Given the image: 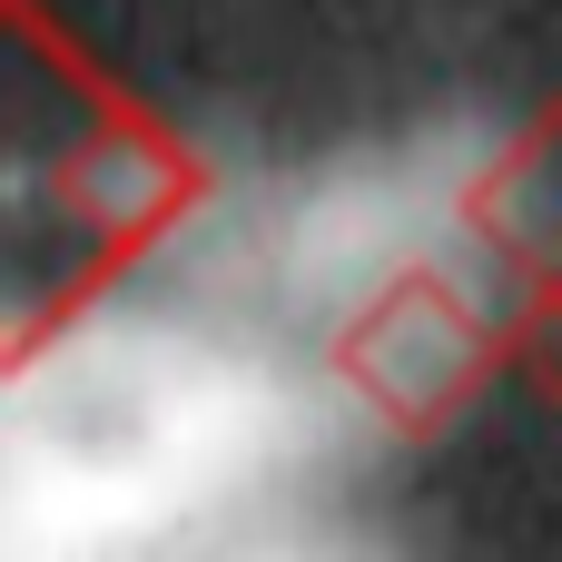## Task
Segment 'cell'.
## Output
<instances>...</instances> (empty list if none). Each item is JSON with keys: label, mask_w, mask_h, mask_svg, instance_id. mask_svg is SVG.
I'll list each match as a JSON object with an SVG mask.
<instances>
[{"label": "cell", "mask_w": 562, "mask_h": 562, "mask_svg": "<svg viewBox=\"0 0 562 562\" xmlns=\"http://www.w3.org/2000/svg\"><path fill=\"white\" fill-rule=\"evenodd\" d=\"M198 158L128 109L30 0H0V366L40 356L168 217Z\"/></svg>", "instance_id": "obj_1"}, {"label": "cell", "mask_w": 562, "mask_h": 562, "mask_svg": "<svg viewBox=\"0 0 562 562\" xmlns=\"http://www.w3.org/2000/svg\"><path fill=\"white\" fill-rule=\"evenodd\" d=\"M464 227H474L494 257H514L524 277H553L562 267V99L474 178Z\"/></svg>", "instance_id": "obj_3"}, {"label": "cell", "mask_w": 562, "mask_h": 562, "mask_svg": "<svg viewBox=\"0 0 562 562\" xmlns=\"http://www.w3.org/2000/svg\"><path fill=\"white\" fill-rule=\"evenodd\" d=\"M514 336H524L533 385L562 405V267H553V277H533V306H524V326H514Z\"/></svg>", "instance_id": "obj_4"}, {"label": "cell", "mask_w": 562, "mask_h": 562, "mask_svg": "<svg viewBox=\"0 0 562 562\" xmlns=\"http://www.w3.org/2000/svg\"><path fill=\"white\" fill-rule=\"evenodd\" d=\"M336 375H346L395 435H454V425L484 405V385L504 375V336H494V316H484L445 267H405V277H385V286L346 316Z\"/></svg>", "instance_id": "obj_2"}]
</instances>
